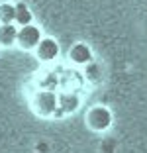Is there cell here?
<instances>
[{"label": "cell", "mask_w": 147, "mask_h": 153, "mask_svg": "<svg viewBox=\"0 0 147 153\" xmlns=\"http://www.w3.org/2000/svg\"><path fill=\"white\" fill-rule=\"evenodd\" d=\"M112 120H114V116L106 106H94L86 114V124L94 131H106L112 126Z\"/></svg>", "instance_id": "1"}, {"label": "cell", "mask_w": 147, "mask_h": 153, "mask_svg": "<svg viewBox=\"0 0 147 153\" xmlns=\"http://www.w3.org/2000/svg\"><path fill=\"white\" fill-rule=\"evenodd\" d=\"M43 36H41V30L37 26H26L18 30V39H16V45L24 51H33L37 49V45L41 43Z\"/></svg>", "instance_id": "2"}, {"label": "cell", "mask_w": 147, "mask_h": 153, "mask_svg": "<svg viewBox=\"0 0 147 153\" xmlns=\"http://www.w3.org/2000/svg\"><path fill=\"white\" fill-rule=\"evenodd\" d=\"M31 106H33V112L39 116H51L57 110V94L51 90H41L33 96Z\"/></svg>", "instance_id": "3"}, {"label": "cell", "mask_w": 147, "mask_h": 153, "mask_svg": "<svg viewBox=\"0 0 147 153\" xmlns=\"http://www.w3.org/2000/svg\"><path fill=\"white\" fill-rule=\"evenodd\" d=\"M36 51H37V57L41 61L49 63V61H55L59 57V43L55 39H51V37H43Z\"/></svg>", "instance_id": "4"}, {"label": "cell", "mask_w": 147, "mask_h": 153, "mask_svg": "<svg viewBox=\"0 0 147 153\" xmlns=\"http://www.w3.org/2000/svg\"><path fill=\"white\" fill-rule=\"evenodd\" d=\"M69 57H71V61L76 63V65H90L94 55H92V49H90L86 43H75L71 53H69Z\"/></svg>", "instance_id": "5"}, {"label": "cell", "mask_w": 147, "mask_h": 153, "mask_svg": "<svg viewBox=\"0 0 147 153\" xmlns=\"http://www.w3.org/2000/svg\"><path fill=\"white\" fill-rule=\"evenodd\" d=\"M14 8H16V18H14V24H16L18 27L31 26V22H33V12L30 10V6L24 4V2H16Z\"/></svg>", "instance_id": "6"}, {"label": "cell", "mask_w": 147, "mask_h": 153, "mask_svg": "<svg viewBox=\"0 0 147 153\" xmlns=\"http://www.w3.org/2000/svg\"><path fill=\"white\" fill-rule=\"evenodd\" d=\"M18 30L20 27L16 26V24H4V26H0V45H4V47L16 45Z\"/></svg>", "instance_id": "7"}, {"label": "cell", "mask_w": 147, "mask_h": 153, "mask_svg": "<svg viewBox=\"0 0 147 153\" xmlns=\"http://www.w3.org/2000/svg\"><path fill=\"white\" fill-rule=\"evenodd\" d=\"M14 18H16V8H14V4L2 2V4H0V26L14 24Z\"/></svg>", "instance_id": "8"}, {"label": "cell", "mask_w": 147, "mask_h": 153, "mask_svg": "<svg viewBox=\"0 0 147 153\" xmlns=\"http://www.w3.org/2000/svg\"><path fill=\"white\" fill-rule=\"evenodd\" d=\"M98 71H100V69H98L96 65L90 63V65H88V69H86V76H88L90 81H96L98 76H100V75H98Z\"/></svg>", "instance_id": "9"}]
</instances>
